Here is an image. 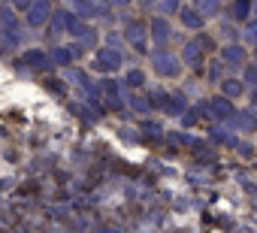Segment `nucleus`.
Here are the masks:
<instances>
[{
    "instance_id": "f257e3e1",
    "label": "nucleus",
    "mask_w": 257,
    "mask_h": 233,
    "mask_svg": "<svg viewBox=\"0 0 257 233\" xmlns=\"http://www.w3.org/2000/svg\"><path fill=\"white\" fill-rule=\"evenodd\" d=\"M0 37H4V46H7V49H16V46L22 43L19 19H16L10 10H0Z\"/></svg>"
},
{
    "instance_id": "f03ea898",
    "label": "nucleus",
    "mask_w": 257,
    "mask_h": 233,
    "mask_svg": "<svg viewBox=\"0 0 257 233\" xmlns=\"http://www.w3.org/2000/svg\"><path fill=\"white\" fill-rule=\"evenodd\" d=\"M152 64H155L158 76H167V79H173V76H179V73H182V61H179L173 52H167L164 46L152 55Z\"/></svg>"
},
{
    "instance_id": "7ed1b4c3",
    "label": "nucleus",
    "mask_w": 257,
    "mask_h": 233,
    "mask_svg": "<svg viewBox=\"0 0 257 233\" xmlns=\"http://www.w3.org/2000/svg\"><path fill=\"white\" fill-rule=\"evenodd\" d=\"M124 64V58H121V52L118 49H112V46H103V49H97V55H94V70L97 73H115L118 67Z\"/></svg>"
},
{
    "instance_id": "20e7f679",
    "label": "nucleus",
    "mask_w": 257,
    "mask_h": 233,
    "mask_svg": "<svg viewBox=\"0 0 257 233\" xmlns=\"http://www.w3.org/2000/svg\"><path fill=\"white\" fill-rule=\"evenodd\" d=\"M25 13H28V25H31V28H43V25H49V16H52L49 0H31Z\"/></svg>"
},
{
    "instance_id": "39448f33",
    "label": "nucleus",
    "mask_w": 257,
    "mask_h": 233,
    "mask_svg": "<svg viewBox=\"0 0 257 233\" xmlns=\"http://www.w3.org/2000/svg\"><path fill=\"white\" fill-rule=\"evenodd\" d=\"M245 61H248V52H245V46H239V43H230V46H224V49H221V64H224V67H233V70H239Z\"/></svg>"
},
{
    "instance_id": "423d86ee",
    "label": "nucleus",
    "mask_w": 257,
    "mask_h": 233,
    "mask_svg": "<svg viewBox=\"0 0 257 233\" xmlns=\"http://www.w3.org/2000/svg\"><path fill=\"white\" fill-rule=\"evenodd\" d=\"M124 40H131V46L137 52H146V40H149V28L143 22H127V31H124Z\"/></svg>"
},
{
    "instance_id": "0eeeda50",
    "label": "nucleus",
    "mask_w": 257,
    "mask_h": 233,
    "mask_svg": "<svg viewBox=\"0 0 257 233\" xmlns=\"http://www.w3.org/2000/svg\"><path fill=\"white\" fill-rule=\"evenodd\" d=\"M19 64L31 67V70H37V73H49V70L55 67V64L49 61V52H40V49H31V52H25V58H22Z\"/></svg>"
},
{
    "instance_id": "6e6552de",
    "label": "nucleus",
    "mask_w": 257,
    "mask_h": 233,
    "mask_svg": "<svg viewBox=\"0 0 257 233\" xmlns=\"http://www.w3.org/2000/svg\"><path fill=\"white\" fill-rule=\"evenodd\" d=\"M209 112H212V119H215V122H227L230 115L236 112V106H233L230 97L221 94V97H212V100H209Z\"/></svg>"
},
{
    "instance_id": "1a4fd4ad",
    "label": "nucleus",
    "mask_w": 257,
    "mask_h": 233,
    "mask_svg": "<svg viewBox=\"0 0 257 233\" xmlns=\"http://www.w3.org/2000/svg\"><path fill=\"white\" fill-rule=\"evenodd\" d=\"M149 37H152L158 46H167V43L173 40V28H170V22H167L164 16L152 19V25H149Z\"/></svg>"
},
{
    "instance_id": "9d476101",
    "label": "nucleus",
    "mask_w": 257,
    "mask_h": 233,
    "mask_svg": "<svg viewBox=\"0 0 257 233\" xmlns=\"http://www.w3.org/2000/svg\"><path fill=\"white\" fill-rule=\"evenodd\" d=\"M227 122L233 125V131H242V134H251V131L257 128V125H254V109H236Z\"/></svg>"
},
{
    "instance_id": "9b49d317",
    "label": "nucleus",
    "mask_w": 257,
    "mask_h": 233,
    "mask_svg": "<svg viewBox=\"0 0 257 233\" xmlns=\"http://www.w3.org/2000/svg\"><path fill=\"white\" fill-rule=\"evenodd\" d=\"M203 58H206V49H203L197 40H188V43H185V49H182V61H185L188 67H200V64H203Z\"/></svg>"
},
{
    "instance_id": "f8f14e48",
    "label": "nucleus",
    "mask_w": 257,
    "mask_h": 233,
    "mask_svg": "<svg viewBox=\"0 0 257 233\" xmlns=\"http://www.w3.org/2000/svg\"><path fill=\"white\" fill-rule=\"evenodd\" d=\"M185 109H188L185 94H167L164 103H161V112H167V115H182Z\"/></svg>"
},
{
    "instance_id": "ddd939ff",
    "label": "nucleus",
    "mask_w": 257,
    "mask_h": 233,
    "mask_svg": "<svg viewBox=\"0 0 257 233\" xmlns=\"http://www.w3.org/2000/svg\"><path fill=\"white\" fill-rule=\"evenodd\" d=\"M176 13H179V19H182V25H185V28H191V31H203L206 19H203V16H200L197 10H188V7L182 10V7H179Z\"/></svg>"
},
{
    "instance_id": "4468645a",
    "label": "nucleus",
    "mask_w": 257,
    "mask_h": 233,
    "mask_svg": "<svg viewBox=\"0 0 257 233\" xmlns=\"http://www.w3.org/2000/svg\"><path fill=\"white\" fill-rule=\"evenodd\" d=\"M73 4H76V10H79L82 16H91V19H109V10L97 7L94 0H73Z\"/></svg>"
},
{
    "instance_id": "2eb2a0df",
    "label": "nucleus",
    "mask_w": 257,
    "mask_h": 233,
    "mask_svg": "<svg viewBox=\"0 0 257 233\" xmlns=\"http://www.w3.org/2000/svg\"><path fill=\"white\" fill-rule=\"evenodd\" d=\"M251 7H254V0H233V7H230L233 22H248L251 19Z\"/></svg>"
},
{
    "instance_id": "dca6fc26",
    "label": "nucleus",
    "mask_w": 257,
    "mask_h": 233,
    "mask_svg": "<svg viewBox=\"0 0 257 233\" xmlns=\"http://www.w3.org/2000/svg\"><path fill=\"white\" fill-rule=\"evenodd\" d=\"M221 91H224V97L236 100V97H242V94H245V85H242L239 79H221Z\"/></svg>"
},
{
    "instance_id": "f3484780",
    "label": "nucleus",
    "mask_w": 257,
    "mask_h": 233,
    "mask_svg": "<svg viewBox=\"0 0 257 233\" xmlns=\"http://www.w3.org/2000/svg\"><path fill=\"white\" fill-rule=\"evenodd\" d=\"M49 61H52L55 67H67V64L73 61V55H70V49H64V46H55V49L49 52Z\"/></svg>"
},
{
    "instance_id": "a211bd4d",
    "label": "nucleus",
    "mask_w": 257,
    "mask_h": 233,
    "mask_svg": "<svg viewBox=\"0 0 257 233\" xmlns=\"http://www.w3.org/2000/svg\"><path fill=\"white\" fill-rule=\"evenodd\" d=\"M197 13L206 19V16H218L221 13V0H197Z\"/></svg>"
},
{
    "instance_id": "6ab92c4d",
    "label": "nucleus",
    "mask_w": 257,
    "mask_h": 233,
    "mask_svg": "<svg viewBox=\"0 0 257 233\" xmlns=\"http://www.w3.org/2000/svg\"><path fill=\"white\" fill-rule=\"evenodd\" d=\"M209 137H212L215 143H224V146H236V143H239V140H236L230 131H224V128H212V131H209Z\"/></svg>"
},
{
    "instance_id": "aec40b11",
    "label": "nucleus",
    "mask_w": 257,
    "mask_h": 233,
    "mask_svg": "<svg viewBox=\"0 0 257 233\" xmlns=\"http://www.w3.org/2000/svg\"><path fill=\"white\" fill-rule=\"evenodd\" d=\"M124 85H127V88H143V85H146V73H143V70H131V73L124 76Z\"/></svg>"
},
{
    "instance_id": "412c9836",
    "label": "nucleus",
    "mask_w": 257,
    "mask_h": 233,
    "mask_svg": "<svg viewBox=\"0 0 257 233\" xmlns=\"http://www.w3.org/2000/svg\"><path fill=\"white\" fill-rule=\"evenodd\" d=\"M131 109H134V112H140V115H149V112H152V103L134 94V97H131Z\"/></svg>"
},
{
    "instance_id": "4be33fe9",
    "label": "nucleus",
    "mask_w": 257,
    "mask_h": 233,
    "mask_svg": "<svg viewBox=\"0 0 257 233\" xmlns=\"http://www.w3.org/2000/svg\"><path fill=\"white\" fill-rule=\"evenodd\" d=\"M242 67H245V82H242V85H245V88H254V85H257V67L248 64V61H245Z\"/></svg>"
},
{
    "instance_id": "5701e85b",
    "label": "nucleus",
    "mask_w": 257,
    "mask_h": 233,
    "mask_svg": "<svg viewBox=\"0 0 257 233\" xmlns=\"http://www.w3.org/2000/svg\"><path fill=\"white\" fill-rule=\"evenodd\" d=\"M197 119H200L197 109H185V112H182V125H185V128H194V125H197Z\"/></svg>"
},
{
    "instance_id": "b1692460",
    "label": "nucleus",
    "mask_w": 257,
    "mask_h": 233,
    "mask_svg": "<svg viewBox=\"0 0 257 233\" xmlns=\"http://www.w3.org/2000/svg\"><path fill=\"white\" fill-rule=\"evenodd\" d=\"M254 37H257V25H254V22H248V25H245V34H242V40L251 46V43H257Z\"/></svg>"
},
{
    "instance_id": "393cba45",
    "label": "nucleus",
    "mask_w": 257,
    "mask_h": 233,
    "mask_svg": "<svg viewBox=\"0 0 257 233\" xmlns=\"http://www.w3.org/2000/svg\"><path fill=\"white\" fill-rule=\"evenodd\" d=\"M158 7H161V13H164V16H170V13H176V10H179V0H161Z\"/></svg>"
},
{
    "instance_id": "a878e982",
    "label": "nucleus",
    "mask_w": 257,
    "mask_h": 233,
    "mask_svg": "<svg viewBox=\"0 0 257 233\" xmlns=\"http://www.w3.org/2000/svg\"><path fill=\"white\" fill-rule=\"evenodd\" d=\"M221 76H224V64H212L209 67V79L212 82H221Z\"/></svg>"
},
{
    "instance_id": "bb28decb",
    "label": "nucleus",
    "mask_w": 257,
    "mask_h": 233,
    "mask_svg": "<svg viewBox=\"0 0 257 233\" xmlns=\"http://www.w3.org/2000/svg\"><path fill=\"white\" fill-rule=\"evenodd\" d=\"M143 131H146V134H158V137H167V134H164V128H161V125H155V122H143Z\"/></svg>"
},
{
    "instance_id": "cd10ccee",
    "label": "nucleus",
    "mask_w": 257,
    "mask_h": 233,
    "mask_svg": "<svg viewBox=\"0 0 257 233\" xmlns=\"http://www.w3.org/2000/svg\"><path fill=\"white\" fill-rule=\"evenodd\" d=\"M64 76H67V79H73V82H85V76H82L79 70H64Z\"/></svg>"
},
{
    "instance_id": "c85d7f7f",
    "label": "nucleus",
    "mask_w": 257,
    "mask_h": 233,
    "mask_svg": "<svg viewBox=\"0 0 257 233\" xmlns=\"http://www.w3.org/2000/svg\"><path fill=\"white\" fill-rule=\"evenodd\" d=\"M106 46L118 49V46H121V37H118V34H109V37H106Z\"/></svg>"
},
{
    "instance_id": "c756f323",
    "label": "nucleus",
    "mask_w": 257,
    "mask_h": 233,
    "mask_svg": "<svg viewBox=\"0 0 257 233\" xmlns=\"http://www.w3.org/2000/svg\"><path fill=\"white\" fill-rule=\"evenodd\" d=\"M10 4H13L16 10H28V4H31V0H10Z\"/></svg>"
},
{
    "instance_id": "7c9ffc66",
    "label": "nucleus",
    "mask_w": 257,
    "mask_h": 233,
    "mask_svg": "<svg viewBox=\"0 0 257 233\" xmlns=\"http://www.w3.org/2000/svg\"><path fill=\"white\" fill-rule=\"evenodd\" d=\"M106 4H109V7H127L131 0H106Z\"/></svg>"
}]
</instances>
